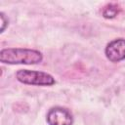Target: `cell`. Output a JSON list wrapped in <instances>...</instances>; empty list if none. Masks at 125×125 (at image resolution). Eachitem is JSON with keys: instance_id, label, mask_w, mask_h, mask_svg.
<instances>
[{"instance_id": "cell-4", "label": "cell", "mask_w": 125, "mask_h": 125, "mask_svg": "<svg viewBox=\"0 0 125 125\" xmlns=\"http://www.w3.org/2000/svg\"><path fill=\"white\" fill-rule=\"evenodd\" d=\"M105 55L113 62L125 60V39L119 38L108 43L105 48Z\"/></svg>"}, {"instance_id": "cell-3", "label": "cell", "mask_w": 125, "mask_h": 125, "mask_svg": "<svg viewBox=\"0 0 125 125\" xmlns=\"http://www.w3.org/2000/svg\"><path fill=\"white\" fill-rule=\"evenodd\" d=\"M49 125H72L73 118L69 110L62 107L50 109L47 115Z\"/></svg>"}, {"instance_id": "cell-6", "label": "cell", "mask_w": 125, "mask_h": 125, "mask_svg": "<svg viewBox=\"0 0 125 125\" xmlns=\"http://www.w3.org/2000/svg\"><path fill=\"white\" fill-rule=\"evenodd\" d=\"M0 19H1V31L0 32H3L6 28V26L8 25V20H6L5 15L3 13L0 14Z\"/></svg>"}, {"instance_id": "cell-5", "label": "cell", "mask_w": 125, "mask_h": 125, "mask_svg": "<svg viewBox=\"0 0 125 125\" xmlns=\"http://www.w3.org/2000/svg\"><path fill=\"white\" fill-rule=\"evenodd\" d=\"M118 6L115 4H108L103 11V16L106 19H112L118 14Z\"/></svg>"}, {"instance_id": "cell-1", "label": "cell", "mask_w": 125, "mask_h": 125, "mask_svg": "<svg viewBox=\"0 0 125 125\" xmlns=\"http://www.w3.org/2000/svg\"><path fill=\"white\" fill-rule=\"evenodd\" d=\"M42 54L37 50L22 48H8L0 52V61L9 64H35L42 61Z\"/></svg>"}, {"instance_id": "cell-2", "label": "cell", "mask_w": 125, "mask_h": 125, "mask_svg": "<svg viewBox=\"0 0 125 125\" xmlns=\"http://www.w3.org/2000/svg\"><path fill=\"white\" fill-rule=\"evenodd\" d=\"M17 79L23 83L29 85H37V86H51L55 84V79L52 75L43 72V71H35L28 69H21L17 72Z\"/></svg>"}]
</instances>
